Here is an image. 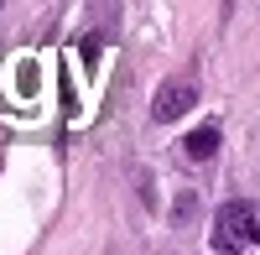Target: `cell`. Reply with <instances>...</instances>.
Here are the masks:
<instances>
[{"instance_id":"cell-1","label":"cell","mask_w":260,"mask_h":255,"mask_svg":"<svg viewBox=\"0 0 260 255\" xmlns=\"http://www.w3.org/2000/svg\"><path fill=\"white\" fill-rule=\"evenodd\" d=\"M260 240V214H255V203L245 198H229L219 203V214H213V250L219 255H240L245 245Z\"/></svg>"},{"instance_id":"cell-2","label":"cell","mask_w":260,"mask_h":255,"mask_svg":"<svg viewBox=\"0 0 260 255\" xmlns=\"http://www.w3.org/2000/svg\"><path fill=\"white\" fill-rule=\"evenodd\" d=\"M192 104H198V83L192 78H167L156 89V99H151V115H156L161 125H172V120H182Z\"/></svg>"},{"instance_id":"cell-3","label":"cell","mask_w":260,"mask_h":255,"mask_svg":"<svg viewBox=\"0 0 260 255\" xmlns=\"http://www.w3.org/2000/svg\"><path fill=\"white\" fill-rule=\"evenodd\" d=\"M182 156L187 162H213V156H219V125H198V131H187Z\"/></svg>"},{"instance_id":"cell-4","label":"cell","mask_w":260,"mask_h":255,"mask_svg":"<svg viewBox=\"0 0 260 255\" xmlns=\"http://www.w3.org/2000/svg\"><path fill=\"white\" fill-rule=\"evenodd\" d=\"M182 219H192V193H182V198H177V224H182Z\"/></svg>"}]
</instances>
